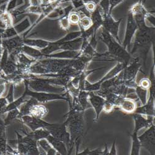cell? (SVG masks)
I'll return each mask as SVG.
<instances>
[{
    "mask_svg": "<svg viewBox=\"0 0 155 155\" xmlns=\"http://www.w3.org/2000/svg\"><path fill=\"white\" fill-rule=\"evenodd\" d=\"M28 83L29 88L36 92H44L49 93L64 94L66 93V88L64 87H57L52 84V79L41 78L38 76H28L24 80Z\"/></svg>",
    "mask_w": 155,
    "mask_h": 155,
    "instance_id": "cell-1",
    "label": "cell"
},
{
    "mask_svg": "<svg viewBox=\"0 0 155 155\" xmlns=\"http://www.w3.org/2000/svg\"><path fill=\"white\" fill-rule=\"evenodd\" d=\"M101 39L107 45L109 54L119 58L127 66L131 58V56L126 49L116 42V39L105 29L103 30L101 34Z\"/></svg>",
    "mask_w": 155,
    "mask_h": 155,
    "instance_id": "cell-2",
    "label": "cell"
},
{
    "mask_svg": "<svg viewBox=\"0 0 155 155\" xmlns=\"http://www.w3.org/2000/svg\"><path fill=\"white\" fill-rule=\"evenodd\" d=\"M25 83V92L24 93L26 96H31L35 98L39 103L45 102L49 101L56 100V99H63L67 101L70 103V99L68 97H64V94L67 93V91L64 94H57V93H49L44 92H36L29 89L27 81L24 80Z\"/></svg>",
    "mask_w": 155,
    "mask_h": 155,
    "instance_id": "cell-3",
    "label": "cell"
},
{
    "mask_svg": "<svg viewBox=\"0 0 155 155\" xmlns=\"http://www.w3.org/2000/svg\"><path fill=\"white\" fill-rule=\"evenodd\" d=\"M126 65L124 62H119L117 64V65H116L113 69H112L109 73H107L106 74V76L104 77H103L99 81L94 84H91L86 80L84 84V91L88 92H94L99 91L101 85L103 82L107 80L111 79L112 78L117 76L120 71H122L124 69Z\"/></svg>",
    "mask_w": 155,
    "mask_h": 155,
    "instance_id": "cell-4",
    "label": "cell"
},
{
    "mask_svg": "<svg viewBox=\"0 0 155 155\" xmlns=\"http://www.w3.org/2000/svg\"><path fill=\"white\" fill-rule=\"evenodd\" d=\"M50 132V134L55 138L63 141L70 148V135L67 130V127L65 123L61 125L53 124L52 126L45 128Z\"/></svg>",
    "mask_w": 155,
    "mask_h": 155,
    "instance_id": "cell-5",
    "label": "cell"
},
{
    "mask_svg": "<svg viewBox=\"0 0 155 155\" xmlns=\"http://www.w3.org/2000/svg\"><path fill=\"white\" fill-rule=\"evenodd\" d=\"M154 133L155 127L152 124L143 134L138 136L141 147L145 148L151 154H153L154 150Z\"/></svg>",
    "mask_w": 155,
    "mask_h": 155,
    "instance_id": "cell-6",
    "label": "cell"
},
{
    "mask_svg": "<svg viewBox=\"0 0 155 155\" xmlns=\"http://www.w3.org/2000/svg\"><path fill=\"white\" fill-rule=\"evenodd\" d=\"M140 67V64L138 63V60H135L129 65L124 68V70L118 74L119 78L125 81H135V76L138 73Z\"/></svg>",
    "mask_w": 155,
    "mask_h": 155,
    "instance_id": "cell-7",
    "label": "cell"
},
{
    "mask_svg": "<svg viewBox=\"0 0 155 155\" xmlns=\"http://www.w3.org/2000/svg\"><path fill=\"white\" fill-rule=\"evenodd\" d=\"M103 16V22L102 25L104 29L107 31L117 41H119L118 37L119 32V27L120 22L122 19H120L119 21H115L109 15H104Z\"/></svg>",
    "mask_w": 155,
    "mask_h": 155,
    "instance_id": "cell-8",
    "label": "cell"
},
{
    "mask_svg": "<svg viewBox=\"0 0 155 155\" xmlns=\"http://www.w3.org/2000/svg\"><path fill=\"white\" fill-rule=\"evenodd\" d=\"M20 119L22 120L24 124L32 129V131L41 128H47L53 125V124L46 122L43 120V119L37 118L31 115H24Z\"/></svg>",
    "mask_w": 155,
    "mask_h": 155,
    "instance_id": "cell-9",
    "label": "cell"
},
{
    "mask_svg": "<svg viewBox=\"0 0 155 155\" xmlns=\"http://www.w3.org/2000/svg\"><path fill=\"white\" fill-rule=\"evenodd\" d=\"M137 29H138L137 25L135 22L134 16L132 14L130 13V15H128V16L125 37L124 42L123 43V47L125 48H126L127 46H130L132 39L133 38L134 34L135 33V31Z\"/></svg>",
    "mask_w": 155,
    "mask_h": 155,
    "instance_id": "cell-10",
    "label": "cell"
},
{
    "mask_svg": "<svg viewBox=\"0 0 155 155\" xmlns=\"http://www.w3.org/2000/svg\"><path fill=\"white\" fill-rule=\"evenodd\" d=\"M87 100L91 106L95 110L96 114V120H97L99 119L100 114L103 110L105 99L101 96L94 94V92H89Z\"/></svg>",
    "mask_w": 155,
    "mask_h": 155,
    "instance_id": "cell-11",
    "label": "cell"
},
{
    "mask_svg": "<svg viewBox=\"0 0 155 155\" xmlns=\"http://www.w3.org/2000/svg\"><path fill=\"white\" fill-rule=\"evenodd\" d=\"M132 117L135 121L134 130L138 132L139 130L143 128H148L153 124L154 116H145L139 114L133 113Z\"/></svg>",
    "mask_w": 155,
    "mask_h": 155,
    "instance_id": "cell-12",
    "label": "cell"
},
{
    "mask_svg": "<svg viewBox=\"0 0 155 155\" xmlns=\"http://www.w3.org/2000/svg\"><path fill=\"white\" fill-rule=\"evenodd\" d=\"M119 107L124 112L129 114H133L137 107V104L136 101L132 98L124 97L119 104Z\"/></svg>",
    "mask_w": 155,
    "mask_h": 155,
    "instance_id": "cell-13",
    "label": "cell"
},
{
    "mask_svg": "<svg viewBox=\"0 0 155 155\" xmlns=\"http://www.w3.org/2000/svg\"><path fill=\"white\" fill-rule=\"evenodd\" d=\"M50 144L60 154H68V151L67 148V145L63 141L55 138L50 134L46 138Z\"/></svg>",
    "mask_w": 155,
    "mask_h": 155,
    "instance_id": "cell-14",
    "label": "cell"
},
{
    "mask_svg": "<svg viewBox=\"0 0 155 155\" xmlns=\"http://www.w3.org/2000/svg\"><path fill=\"white\" fill-rule=\"evenodd\" d=\"M48 110L47 107L38 102L32 107L29 115L37 118L43 119L48 114Z\"/></svg>",
    "mask_w": 155,
    "mask_h": 155,
    "instance_id": "cell-15",
    "label": "cell"
},
{
    "mask_svg": "<svg viewBox=\"0 0 155 155\" xmlns=\"http://www.w3.org/2000/svg\"><path fill=\"white\" fill-rule=\"evenodd\" d=\"M134 113L139 114L145 116H154V102L147 101L145 104L137 107Z\"/></svg>",
    "mask_w": 155,
    "mask_h": 155,
    "instance_id": "cell-16",
    "label": "cell"
},
{
    "mask_svg": "<svg viewBox=\"0 0 155 155\" xmlns=\"http://www.w3.org/2000/svg\"><path fill=\"white\" fill-rule=\"evenodd\" d=\"M37 103H38V102L35 98L32 97L30 99L25 101L21 105V107L19 109L20 114L18 117V119H20L24 115H29L31 109L33 106L37 104Z\"/></svg>",
    "mask_w": 155,
    "mask_h": 155,
    "instance_id": "cell-17",
    "label": "cell"
},
{
    "mask_svg": "<svg viewBox=\"0 0 155 155\" xmlns=\"http://www.w3.org/2000/svg\"><path fill=\"white\" fill-rule=\"evenodd\" d=\"M28 135L33 138L37 141L41 139L47 138V137L50 135V132L45 128H41L37 129L35 130L32 131L31 133H26Z\"/></svg>",
    "mask_w": 155,
    "mask_h": 155,
    "instance_id": "cell-18",
    "label": "cell"
},
{
    "mask_svg": "<svg viewBox=\"0 0 155 155\" xmlns=\"http://www.w3.org/2000/svg\"><path fill=\"white\" fill-rule=\"evenodd\" d=\"M26 96H26V94H25L24 93L22 94V96L21 97H20L19 99L9 103V104L7 105V106L5 107V109L3 110V115L11 110L18 109L19 107H20L23 104V103L25 101H26V99H25Z\"/></svg>",
    "mask_w": 155,
    "mask_h": 155,
    "instance_id": "cell-19",
    "label": "cell"
},
{
    "mask_svg": "<svg viewBox=\"0 0 155 155\" xmlns=\"http://www.w3.org/2000/svg\"><path fill=\"white\" fill-rule=\"evenodd\" d=\"M37 145L41 147L45 151L47 154L54 155L58 154L57 151L50 144V143L46 138L41 139L37 141Z\"/></svg>",
    "mask_w": 155,
    "mask_h": 155,
    "instance_id": "cell-20",
    "label": "cell"
},
{
    "mask_svg": "<svg viewBox=\"0 0 155 155\" xmlns=\"http://www.w3.org/2000/svg\"><path fill=\"white\" fill-rule=\"evenodd\" d=\"M129 136L132 137V145L130 154H138L141 147V143L138 138V132L134 130L132 134H129Z\"/></svg>",
    "mask_w": 155,
    "mask_h": 155,
    "instance_id": "cell-21",
    "label": "cell"
},
{
    "mask_svg": "<svg viewBox=\"0 0 155 155\" xmlns=\"http://www.w3.org/2000/svg\"><path fill=\"white\" fill-rule=\"evenodd\" d=\"M135 89V93H136L137 97L138 98L142 105L145 104L147 102V94L148 90L141 87L138 84L136 86Z\"/></svg>",
    "mask_w": 155,
    "mask_h": 155,
    "instance_id": "cell-22",
    "label": "cell"
},
{
    "mask_svg": "<svg viewBox=\"0 0 155 155\" xmlns=\"http://www.w3.org/2000/svg\"><path fill=\"white\" fill-rule=\"evenodd\" d=\"M7 115L6 118L4 119V122L5 124L6 125H9L12 121L15 120V119H18V117L20 114V112H19V109H15L13 110H11L9 112H7Z\"/></svg>",
    "mask_w": 155,
    "mask_h": 155,
    "instance_id": "cell-23",
    "label": "cell"
},
{
    "mask_svg": "<svg viewBox=\"0 0 155 155\" xmlns=\"http://www.w3.org/2000/svg\"><path fill=\"white\" fill-rule=\"evenodd\" d=\"M24 43L28 46L32 47H37L40 48H44L48 45L49 42L43 40H34L29 39L24 41Z\"/></svg>",
    "mask_w": 155,
    "mask_h": 155,
    "instance_id": "cell-24",
    "label": "cell"
},
{
    "mask_svg": "<svg viewBox=\"0 0 155 155\" xmlns=\"http://www.w3.org/2000/svg\"><path fill=\"white\" fill-rule=\"evenodd\" d=\"M79 24L80 25L81 30L86 31L92 27L93 21L91 18H89L87 16H84L80 19Z\"/></svg>",
    "mask_w": 155,
    "mask_h": 155,
    "instance_id": "cell-25",
    "label": "cell"
},
{
    "mask_svg": "<svg viewBox=\"0 0 155 155\" xmlns=\"http://www.w3.org/2000/svg\"><path fill=\"white\" fill-rule=\"evenodd\" d=\"M22 41L19 37H16V38L6 41L5 44L9 50H12L19 46H21Z\"/></svg>",
    "mask_w": 155,
    "mask_h": 155,
    "instance_id": "cell-26",
    "label": "cell"
},
{
    "mask_svg": "<svg viewBox=\"0 0 155 155\" xmlns=\"http://www.w3.org/2000/svg\"><path fill=\"white\" fill-rule=\"evenodd\" d=\"M68 19L71 24H79L81 17L78 13L76 12H71L68 16Z\"/></svg>",
    "mask_w": 155,
    "mask_h": 155,
    "instance_id": "cell-27",
    "label": "cell"
},
{
    "mask_svg": "<svg viewBox=\"0 0 155 155\" xmlns=\"http://www.w3.org/2000/svg\"><path fill=\"white\" fill-rule=\"evenodd\" d=\"M103 154V150H102L100 148H97V149L93 150H90L89 148H86L82 152L78 153V154H80V155H82V154L99 155V154Z\"/></svg>",
    "mask_w": 155,
    "mask_h": 155,
    "instance_id": "cell-28",
    "label": "cell"
},
{
    "mask_svg": "<svg viewBox=\"0 0 155 155\" xmlns=\"http://www.w3.org/2000/svg\"><path fill=\"white\" fill-rule=\"evenodd\" d=\"M141 87L145 89H149L150 86H151V81L149 78H143L140 80L139 83L138 84Z\"/></svg>",
    "mask_w": 155,
    "mask_h": 155,
    "instance_id": "cell-29",
    "label": "cell"
},
{
    "mask_svg": "<svg viewBox=\"0 0 155 155\" xmlns=\"http://www.w3.org/2000/svg\"><path fill=\"white\" fill-rule=\"evenodd\" d=\"M7 141L6 137H0V153L6 154L7 151Z\"/></svg>",
    "mask_w": 155,
    "mask_h": 155,
    "instance_id": "cell-30",
    "label": "cell"
},
{
    "mask_svg": "<svg viewBox=\"0 0 155 155\" xmlns=\"http://www.w3.org/2000/svg\"><path fill=\"white\" fill-rule=\"evenodd\" d=\"M59 24L60 25L61 28L62 29H64V30L68 29L70 28V25H71L68 17L67 18H63L61 19L60 22H59Z\"/></svg>",
    "mask_w": 155,
    "mask_h": 155,
    "instance_id": "cell-31",
    "label": "cell"
},
{
    "mask_svg": "<svg viewBox=\"0 0 155 155\" xmlns=\"http://www.w3.org/2000/svg\"><path fill=\"white\" fill-rule=\"evenodd\" d=\"M115 107V106L112 104V103L105 100L104 107H103V110L106 113H109L114 109Z\"/></svg>",
    "mask_w": 155,
    "mask_h": 155,
    "instance_id": "cell-32",
    "label": "cell"
},
{
    "mask_svg": "<svg viewBox=\"0 0 155 155\" xmlns=\"http://www.w3.org/2000/svg\"><path fill=\"white\" fill-rule=\"evenodd\" d=\"M5 128L6 125L5 124L4 120L2 119V115H0V137H6Z\"/></svg>",
    "mask_w": 155,
    "mask_h": 155,
    "instance_id": "cell-33",
    "label": "cell"
},
{
    "mask_svg": "<svg viewBox=\"0 0 155 155\" xmlns=\"http://www.w3.org/2000/svg\"><path fill=\"white\" fill-rule=\"evenodd\" d=\"M86 8L89 12H93L96 9V3L93 2H89L86 5Z\"/></svg>",
    "mask_w": 155,
    "mask_h": 155,
    "instance_id": "cell-34",
    "label": "cell"
},
{
    "mask_svg": "<svg viewBox=\"0 0 155 155\" xmlns=\"http://www.w3.org/2000/svg\"><path fill=\"white\" fill-rule=\"evenodd\" d=\"M115 141L116 140L115 139L114 140V142H113V145H112V147L111 148V150H110V151L109 153V154L111 155V154H117V151H116V148H115Z\"/></svg>",
    "mask_w": 155,
    "mask_h": 155,
    "instance_id": "cell-35",
    "label": "cell"
},
{
    "mask_svg": "<svg viewBox=\"0 0 155 155\" xmlns=\"http://www.w3.org/2000/svg\"><path fill=\"white\" fill-rule=\"evenodd\" d=\"M122 0H110L109 1V4L111 5V8H110V11L112 10V9L114 8V6L117 5L119 3H120Z\"/></svg>",
    "mask_w": 155,
    "mask_h": 155,
    "instance_id": "cell-36",
    "label": "cell"
}]
</instances>
